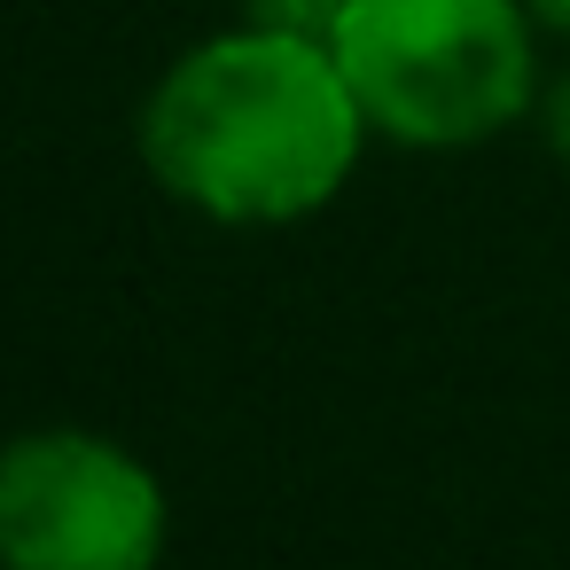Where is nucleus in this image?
<instances>
[{"instance_id": "3", "label": "nucleus", "mask_w": 570, "mask_h": 570, "mask_svg": "<svg viewBox=\"0 0 570 570\" xmlns=\"http://www.w3.org/2000/svg\"><path fill=\"white\" fill-rule=\"evenodd\" d=\"M173 547L165 476L110 430H24L0 445V570H157Z\"/></svg>"}, {"instance_id": "6", "label": "nucleus", "mask_w": 570, "mask_h": 570, "mask_svg": "<svg viewBox=\"0 0 570 570\" xmlns=\"http://www.w3.org/2000/svg\"><path fill=\"white\" fill-rule=\"evenodd\" d=\"M523 9H531V24H539L547 40H562V48H570V0H523Z\"/></svg>"}, {"instance_id": "5", "label": "nucleus", "mask_w": 570, "mask_h": 570, "mask_svg": "<svg viewBox=\"0 0 570 570\" xmlns=\"http://www.w3.org/2000/svg\"><path fill=\"white\" fill-rule=\"evenodd\" d=\"M336 9L344 0H250V24H282V32H313V40H328V24H336Z\"/></svg>"}, {"instance_id": "4", "label": "nucleus", "mask_w": 570, "mask_h": 570, "mask_svg": "<svg viewBox=\"0 0 570 570\" xmlns=\"http://www.w3.org/2000/svg\"><path fill=\"white\" fill-rule=\"evenodd\" d=\"M531 126H539V141H547V157L570 173V56L539 79V110H531Z\"/></svg>"}, {"instance_id": "1", "label": "nucleus", "mask_w": 570, "mask_h": 570, "mask_svg": "<svg viewBox=\"0 0 570 570\" xmlns=\"http://www.w3.org/2000/svg\"><path fill=\"white\" fill-rule=\"evenodd\" d=\"M134 141L180 212L266 235L321 219L352 188L375 126L328 40L243 17L157 71Z\"/></svg>"}, {"instance_id": "2", "label": "nucleus", "mask_w": 570, "mask_h": 570, "mask_svg": "<svg viewBox=\"0 0 570 570\" xmlns=\"http://www.w3.org/2000/svg\"><path fill=\"white\" fill-rule=\"evenodd\" d=\"M539 24L523 0H344L328 48L399 149H484L539 110Z\"/></svg>"}]
</instances>
